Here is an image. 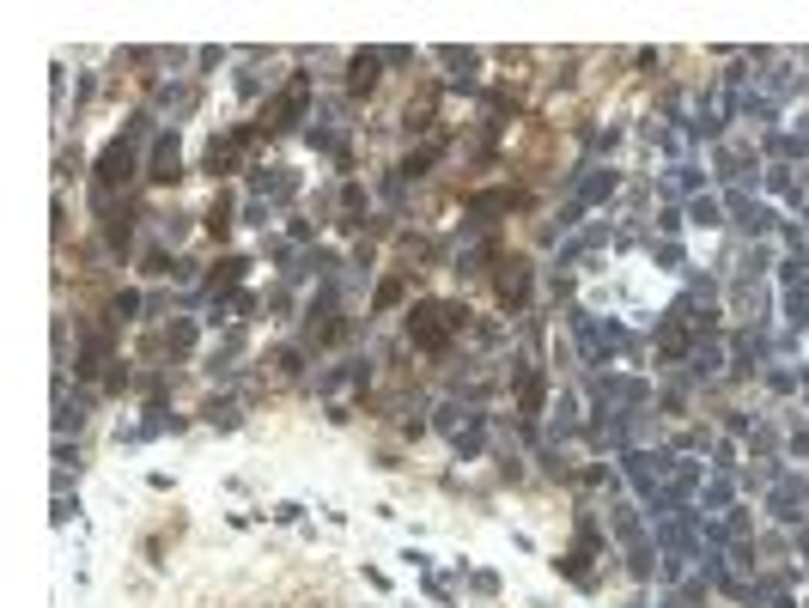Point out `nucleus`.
<instances>
[{
  "instance_id": "f257e3e1",
  "label": "nucleus",
  "mask_w": 809,
  "mask_h": 608,
  "mask_svg": "<svg viewBox=\"0 0 809 608\" xmlns=\"http://www.w3.org/2000/svg\"><path fill=\"white\" fill-rule=\"evenodd\" d=\"M451 323H457V304H445V311H420V317H414L420 347H438V335H432V329H451Z\"/></svg>"
}]
</instances>
